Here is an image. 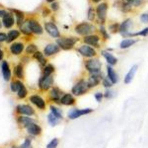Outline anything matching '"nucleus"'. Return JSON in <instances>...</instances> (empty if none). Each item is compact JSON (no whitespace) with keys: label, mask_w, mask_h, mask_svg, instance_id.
<instances>
[{"label":"nucleus","mask_w":148,"mask_h":148,"mask_svg":"<svg viewBox=\"0 0 148 148\" xmlns=\"http://www.w3.org/2000/svg\"><path fill=\"white\" fill-rule=\"evenodd\" d=\"M3 24L4 26L7 28H9L13 25L14 24V20L13 15L11 13H7L3 17V20H2Z\"/></svg>","instance_id":"obj_21"},{"label":"nucleus","mask_w":148,"mask_h":148,"mask_svg":"<svg viewBox=\"0 0 148 148\" xmlns=\"http://www.w3.org/2000/svg\"><path fill=\"white\" fill-rule=\"evenodd\" d=\"M128 35H131V36H146L147 35H148V27L145 28V29H142L140 31L137 32L136 33H134V34H128Z\"/></svg>","instance_id":"obj_37"},{"label":"nucleus","mask_w":148,"mask_h":148,"mask_svg":"<svg viewBox=\"0 0 148 148\" xmlns=\"http://www.w3.org/2000/svg\"><path fill=\"white\" fill-rule=\"evenodd\" d=\"M7 36L4 33H0V42H3L6 40Z\"/></svg>","instance_id":"obj_50"},{"label":"nucleus","mask_w":148,"mask_h":148,"mask_svg":"<svg viewBox=\"0 0 148 148\" xmlns=\"http://www.w3.org/2000/svg\"><path fill=\"white\" fill-rule=\"evenodd\" d=\"M61 91L59 88L57 87H54L52 88L50 93V97L53 101L55 102H57L60 100V95H61Z\"/></svg>","instance_id":"obj_25"},{"label":"nucleus","mask_w":148,"mask_h":148,"mask_svg":"<svg viewBox=\"0 0 148 148\" xmlns=\"http://www.w3.org/2000/svg\"><path fill=\"white\" fill-rule=\"evenodd\" d=\"M135 42H136V40L134 39H124L121 41L120 46L121 49H127V48H128L129 47H131Z\"/></svg>","instance_id":"obj_27"},{"label":"nucleus","mask_w":148,"mask_h":148,"mask_svg":"<svg viewBox=\"0 0 148 148\" xmlns=\"http://www.w3.org/2000/svg\"><path fill=\"white\" fill-rule=\"evenodd\" d=\"M102 55L103 56V57L105 58L106 61H107V62L111 66V65H114L116 64L117 62V59L114 57L112 54H110V53L103 50L101 52Z\"/></svg>","instance_id":"obj_18"},{"label":"nucleus","mask_w":148,"mask_h":148,"mask_svg":"<svg viewBox=\"0 0 148 148\" xmlns=\"http://www.w3.org/2000/svg\"><path fill=\"white\" fill-rule=\"evenodd\" d=\"M115 95V92L114 91L110 90V89H107L103 94V97L107 99H111L113 97H114Z\"/></svg>","instance_id":"obj_40"},{"label":"nucleus","mask_w":148,"mask_h":148,"mask_svg":"<svg viewBox=\"0 0 148 148\" xmlns=\"http://www.w3.org/2000/svg\"><path fill=\"white\" fill-rule=\"evenodd\" d=\"M53 83L52 76H43L39 82V86L40 89L46 90H48Z\"/></svg>","instance_id":"obj_7"},{"label":"nucleus","mask_w":148,"mask_h":148,"mask_svg":"<svg viewBox=\"0 0 148 148\" xmlns=\"http://www.w3.org/2000/svg\"><path fill=\"white\" fill-rule=\"evenodd\" d=\"M132 22L131 19L128 18L124 20L120 25V29L119 31L123 35H126L128 34V31L130 28L131 27Z\"/></svg>","instance_id":"obj_15"},{"label":"nucleus","mask_w":148,"mask_h":148,"mask_svg":"<svg viewBox=\"0 0 148 148\" xmlns=\"http://www.w3.org/2000/svg\"><path fill=\"white\" fill-rule=\"evenodd\" d=\"M104 78L103 74L101 72H97L95 73H92L91 75L88 78L87 82V84L89 88H92L97 85H98L101 80H103Z\"/></svg>","instance_id":"obj_5"},{"label":"nucleus","mask_w":148,"mask_h":148,"mask_svg":"<svg viewBox=\"0 0 148 148\" xmlns=\"http://www.w3.org/2000/svg\"><path fill=\"white\" fill-rule=\"evenodd\" d=\"M78 39L76 38H63L57 40L58 45L64 50L72 49Z\"/></svg>","instance_id":"obj_2"},{"label":"nucleus","mask_w":148,"mask_h":148,"mask_svg":"<svg viewBox=\"0 0 148 148\" xmlns=\"http://www.w3.org/2000/svg\"><path fill=\"white\" fill-rule=\"evenodd\" d=\"M28 25L29 27V30L36 34H42L43 32V29L41 25L35 20H30L28 23Z\"/></svg>","instance_id":"obj_11"},{"label":"nucleus","mask_w":148,"mask_h":148,"mask_svg":"<svg viewBox=\"0 0 148 148\" xmlns=\"http://www.w3.org/2000/svg\"><path fill=\"white\" fill-rule=\"evenodd\" d=\"M60 102L63 105H71L75 102V99L71 94H66L61 98Z\"/></svg>","instance_id":"obj_24"},{"label":"nucleus","mask_w":148,"mask_h":148,"mask_svg":"<svg viewBox=\"0 0 148 148\" xmlns=\"http://www.w3.org/2000/svg\"><path fill=\"white\" fill-rule=\"evenodd\" d=\"M22 84L23 83L20 81L17 80V81L13 82L10 84V88L12 91H13V92H16L17 91H18L19 88H20Z\"/></svg>","instance_id":"obj_34"},{"label":"nucleus","mask_w":148,"mask_h":148,"mask_svg":"<svg viewBox=\"0 0 148 148\" xmlns=\"http://www.w3.org/2000/svg\"><path fill=\"white\" fill-rule=\"evenodd\" d=\"M100 1H101V0H92V1L94 2H95V3H97V2H99Z\"/></svg>","instance_id":"obj_54"},{"label":"nucleus","mask_w":148,"mask_h":148,"mask_svg":"<svg viewBox=\"0 0 148 148\" xmlns=\"http://www.w3.org/2000/svg\"><path fill=\"white\" fill-rule=\"evenodd\" d=\"M99 40V38L97 35H88L84 38V42L86 43L95 47L98 46Z\"/></svg>","instance_id":"obj_19"},{"label":"nucleus","mask_w":148,"mask_h":148,"mask_svg":"<svg viewBox=\"0 0 148 148\" xmlns=\"http://www.w3.org/2000/svg\"><path fill=\"white\" fill-rule=\"evenodd\" d=\"M54 71V68L53 66H52L51 64H49L47 65L43 71V76H50L51 73H52Z\"/></svg>","instance_id":"obj_36"},{"label":"nucleus","mask_w":148,"mask_h":148,"mask_svg":"<svg viewBox=\"0 0 148 148\" xmlns=\"http://www.w3.org/2000/svg\"><path fill=\"white\" fill-rule=\"evenodd\" d=\"M21 148H32L31 145V140L27 139L21 146Z\"/></svg>","instance_id":"obj_46"},{"label":"nucleus","mask_w":148,"mask_h":148,"mask_svg":"<svg viewBox=\"0 0 148 148\" xmlns=\"http://www.w3.org/2000/svg\"><path fill=\"white\" fill-rule=\"evenodd\" d=\"M109 29L110 32L113 34L117 33L118 31H119L120 25L118 23H114L109 27Z\"/></svg>","instance_id":"obj_38"},{"label":"nucleus","mask_w":148,"mask_h":148,"mask_svg":"<svg viewBox=\"0 0 148 148\" xmlns=\"http://www.w3.org/2000/svg\"><path fill=\"white\" fill-rule=\"evenodd\" d=\"M102 84L105 88H109L113 84L108 77H104L102 80Z\"/></svg>","instance_id":"obj_41"},{"label":"nucleus","mask_w":148,"mask_h":148,"mask_svg":"<svg viewBox=\"0 0 148 148\" xmlns=\"http://www.w3.org/2000/svg\"><path fill=\"white\" fill-rule=\"evenodd\" d=\"M89 88L87 82L84 80H82L73 87L72 92L75 95L79 96L85 94Z\"/></svg>","instance_id":"obj_1"},{"label":"nucleus","mask_w":148,"mask_h":148,"mask_svg":"<svg viewBox=\"0 0 148 148\" xmlns=\"http://www.w3.org/2000/svg\"><path fill=\"white\" fill-rule=\"evenodd\" d=\"M17 94L20 98H24L27 95V90L25 87L23 85V84L21 85V86L19 88Z\"/></svg>","instance_id":"obj_35"},{"label":"nucleus","mask_w":148,"mask_h":148,"mask_svg":"<svg viewBox=\"0 0 148 148\" xmlns=\"http://www.w3.org/2000/svg\"><path fill=\"white\" fill-rule=\"evenodd\" d=\"M3 51L0 49V60H1L3 58Z\"/></svg>","instance_id":"obj_53"},{"label":"nucleus","mask_w":148,"mask_h":148,"mask_svg":"<svg viewBox=\"0 0 148 148\" xmlns=\"http://www.w3.org/2000/svg\"><path fill=\"white\" fill-rule=\"evenodd\" d=\"M107 73L108 77L110 80L113 84H115L118 82L119 76L110 65L107 66Z\"/></svg>","instance_id":"obj_17"},{"label":"nucleus","mask_w":148,"mask_h":148,"mask_svg":"<svg viewBox=\"0 0 148 148\" xmlns=\"http://www.w3.org/2000/svg\"><path fill=\"white\" fill-rule=\"evenodd\" d=\"M85 66L90 73H95L100 72L101 63L98 59H90L86 61Z\"/></svg>","instance_id":"obj_3"},{"label":"nucleus","mask_w":148,"mask_h":148,"mask_svg":"<svg viewBox=\"0 0 148 148\" xmlns=\"http://www.w3.org/2000/svg\"><path fill=\"white\" fill-rule=\"evenodd\" d=\"M100 31H101V34L103 35V38H105V39H108V38H109V35L108 34L107 32H106V30H105V28L103 26H101V28H100Z\"/></svg>","instance_id":"obj_48"},{"label":"nucleus","mask_w":148,"mask_h":148,"mask_svg":"<svg viewBox=\"0 0 148 148\" xmlns=\"http://www.w3.org/2000/svg\"><path fill=\"white\" fill-rule=\"evenodd\" d=\"M31 102L35 105L38 108L43 109L45 108V101L38 95H32L29 98Z\"/></svg>","instance_id":"obj_14"},{"label":"nucleus","mask_w":148,"mask_h":148,"mask_svg":"<svg viewBox=\"0 0 148 148\" xmlns=\"http://www.w3.org/2000/svg\"><path fill=\"white\" fill-rule=\"evenodd\" d=\"M19 35H20V32L18 31H16V30L10 31L7 35V38L6 40V42L10 43L12 42L13 40L17 39L19 36Z\"/></svg>","instance_id":"obj_26"},{"label":"nucleus","mask_w":148,"mask_h":148,"mask_svg":"<svg viewBox=\"0 0 148 148\" xmlns=\"http://www.w3.org/2000/svg\"><path fill=\"white\" fill-rule=\"evenodd\" d=\"M140 20L144 23H148V14L143 13L140 16Z\"/></svg>","instance_id":"obj_49"},{"label":"nucleus","mask_w":148,"mask_h":148,"mask_svg":"<svg viewBox=\"0 0 148 148\" xmlns=\"http://www.w3.org/2000/svg\"><path fill=\"white\" fill-rule=\"evenodd\" d=\"M75 30L79 35H86L92 33L94 30V27L87 23H82L78 24Z\"/></svg>","instance_id":"obj_4"},{"label":"nucleus","mask_w":148,"mask_h":148,"mask_svg":"<svg viewBox=\"0 0 148 148\" xmlns=\"http://www.w3.org/2000/svg\"><path fill=\"white\" fill-rule=\"evenodd\" d=\"M27 131L29 134L33 135H39L42 131L40 127L37 124L32 123L30 124L27 127Z\"/></svg>","instance_id":"obj_22"},{"label":"nucleus","mask_w":148,"mask_h":148,"mask_svg":"<svg viewBox=\"0 0 148 148\" xmlns=\"http://www.w3.org/2000/svg\"><path fill=\"white\" fill-rule=\"evenodd\" d=\"M7 13H7L5 10H0V17L3 18Z\"/></svg>","instance_id":"obj_52"},{"label":"nucleus","mask_w":148,"mask_h":148,"mask_svg":"<svg viewBox=\"0 0 148 148\" xmlns=\"http://www.w3.org/2000/svg\"><path fill=\"white\" fill-rule=\"evenodd\" d=\"M125 1L129 2L131 5H132L135 6H140L143 1V0H125Z\"/></svg>","instance_id":"obj_44"},{"label":"nucleus","mask_w":148,"mask_h":148,"mask_svg":"<svg viewBox=\"0 0 148 148\" xmlns=\"http://www.w3.org/2000/svg\"><path fill=\"white\" fill-rule=\"evenodd\" d=\"M58 140L57 138H54L52 139L47 145V148H56L58 145Z\"/></svg>","instance_id":"obj_43"},{"label":"nucleus","mask_w":148,"mask_h":148,"mask_svg":"<svg viewBox=\"0 0 148 148\" xmlns=\"http://www.w3.org/2000/svg\"><path fill=\"white\" fill-rule=\"evenodd\" d=\"M47 119H48V121L49 123L52 125V126H54L56 125L58 122V119L56 116H55L52 113H50L49 115H48V117H47Z\"/></svg>","instance_id":"obj_32"},{"label":"nucleus","mask_w":148,"mask_h":148,"mask_svg":"<svg viewBox=\"0 0 148 148\" xmlns=\"http://www.w3.org/2000/svg\"><path fill=\"white\" fill-rule=\"evenodd\" d=\"M94 97L96 99V101L98 102H100L103 98V94L100 92H97L95 95H94Z\"/></svg>","instance_id":"obj_47"},{"label":"nucleus","mask_w":148,"mask_h":148,"mask_svg":"<svg viewBox=\"0 0 148 148\" xmlns=\"http://www.w3.org/2000/svg\"><path fill=\"white\" fill-rule=\"evenodd\" d=\"M107 9L108 5L106 3H102L97 7L96 12L97 14V16L102 23L104 22L105 20Z\"/></svg>","instance_id":"obj_6"},{"label":"nucleus","mask_w":148,"mask_h":148,"mask_svg":"<svg viewBox=\"0 0 148 148\" xmlns=\"http://www.w3.org/2000/svg\"><path fill=\"white\" fill-rule=\"evenodd\" d=\"M37 47L34 45H29L27 46L26 48V52L28 53H35L36 51H37Z\"/></svg>","instance_id":"obj_42"},{"label":"nucleus","mask_w":148,"mask_h":148,"mask_svg":"<svg viewBox=\"0 0 148 148\" xmlns=\"http://www.w3.org/2000/svg\"><path fill=\"white\" fill-rule=\"evenodd\" d=\"M92 112V109L90 108L73 110L68 114V117L71 119H75L81 116L87 114Z\"/></svg>","instance_id":"obj_8"},{"label":"nucleus","mask_w":148,"mask_h":148,"mask_svg":"<svg viewBox=\"0 0 148 148\" xmlns=\"http://www.w3.org/2000/svg\"><path fill=\"white\" fill-rule=\"evenodd\" d=\"M34 58H36L42 65H45L46 63V60L45 58L40 51H36L34 54Z\"/></svg>","instance_id":"obj_30"},{"label":"nucleus","mask_w":148,"mask_h":148,"mask_svg":"<svg viewBox=\"0 0 148 148\" xmlns=\"http://www.w3.org/2000/svg\"><path fill=\"white\" fill-rule=\"evenodd\" d=\"M54 0H47V2H53Z\"/></svg>","instance_id":"obj_55"},{"label":"nucleus","mask_w":148,"mask_h":148,"mask_svg":"<svg viewBox=\"0 0 148 148\" xmlns=\"http://www.w3.org/2000/svg\"><path fill=\"white\" fill-rule=\"evenodd\" d=\"M45 29L46 31L51 36L56 38L60 36V32L55 24L52 23H47L45 24Z\"/></svg>","instance_id":"obj_12"},{"label":"nucleus","mask_w":148,"mask_h":148,"mask_svg":"<svg viewBox=\"0 0 148 148\" xmlns=\"http://www.w3.org/2000/svg\"><path fill=\"white\" fill-rule=\"evenodd\" d=\"M50 109H51V113L55 116H56L58 119H61L62 117V116L61 115V112L57 108H56V107H54L53 106H50Z\"/></svg>","instance_id":"obj_39"},{"label":"nucleus","mask_w":148,"mask_h":148,"mask_svg":"<svg viewBox=\"0 0 148 148\" xmlns=\"http://www.w3.org/2000/svg\"><path fill=\"white\" fill-rule=\"evenodd\" d=\"M14 73L18 78L22 79L23 77V69L21 65H18L15 67Z\"/></svg>","instance_id":"obj_33"},{"label":"nucleus","mask_w":148,"mask_h":148,"mask_svg":"<svg viewBox=\"0 0 148 148\" xmlns=\"http://www.w3.org/2000/svg\"><path fill=\"white\" fill-rule=\"evenodd\" d=\"M18 121L24 125V126L25 127H27L28 125H29L30 124L32 123H34V120L29 117H24V116H20L18 118Z\"/></svg>","instance_id":"obj_29"},{"label":"nucleus","mask_w":148,"mask_h":148,"mask_svg":"<svg viewBox=\"0 0 148 148\" xmlns=\"http://www.w3.org/2000/svg\"><path fill=\"white\" fill-rule=\"evenodd\" d=\"M1 27H2V24H1V22H0V28H1Z\"/></svg>","instance_id":"obj_56"},{"label":"nucleus","mask_w":148,"mask_h":148,"mask_svg":"<svg viewBox=\"0 0 148 148\" xmlns=\"http://www.w3.org/2000/svg\"><path fill=\"white\" fill-rule=\"evenodd\" d=\"M13 148H18V147H13ZM21 148V147H20Z\"/></svg>","instance_id":"obj_57"},{"label":"nucleus","mask_w":148,"mask_h":148,"mask_svg":"<svg viewBox=\"0 0 148 148\" xmlns=\"http://www.w3.org/2000/svg\"><path fill=\"white\" fill-rule=\"evenodd\" d=\"M17 112L20 114L25 115H32L34 113V109L28 105H18L16 108Z\"/></svg>","instance_id":"obj_10"},{"label":"nucleus","mask_w":148,"mask_h":148,"mask_svg":"<svg viewBox=\"0 0 148 148\" xmlns=\"http://www.w3.org/2000/svg\"><path fill=\"white\" fill-rule=\"evenodd\" d=\"M95 18V12L93 8H90L88 12V20L92 21Z\"/></svg>","instance_id":"obj_45"},{"label":"nucleus","mask_w":148,"mask_h":148,"mask_svg":"<svg viewBox=\"0 0 148 148\" xmlns=\"http://www.w3.org/2000/svg\"><path fill=\"white\" fill-rule=\"evenodd\" d=\"M119 6L121 10L124 13L128 12L131 9V5L125 0L122 1Z\"/></svg>","instance_id":"obj_28"},{"label":"nucleus","mask_w":148,"mask_h":148,"mask_svg":"<svg viewBox=\"0 0 148 148\" xmlns=\"http://www.w3.org/2000/svg\"><path fill=\"white\" fill-rule=\"evenodd\" d=\"M78 51L83 56L86 57H92L96 55V52L95 50L86 45L81 46L78 49Z\"/></svg>","instance_id":"obj_9"},{"label":"nucleus","mask_w":148,"mask_h":148,"mask_svg":"<svg viewBox=\"0 0 148 148\" xmlns=\"http://www.w3.org/2000/svg\"><path fill=\"white\" fill-rule=\"evenodd\" d=\"M24 49V46L21 43H14L12 44L10 47L11 52L14 54H20Z\"/></svg>","instance_id":"obj_23"},{"label":"nucleus","mask_w":148,"mask_h":148,"mask_svg":"<svg viewBox=\"0 0 148 148\" xmlns=\"http://www.w3.org/2000/svg\"><path fill=\"white\" fill-rule=\"evenodd\" d=\"M2 72L5 80L9 81L10 79L11 72L8 65V64L5 61H3L2 64Z\"/></svg>","instance_id":"obj_16"},{"label":"nucleus","mask_w":148,"mask_h":148,"mask_svg":"<svg viewBox=\"0 0 148 148\" xmlns=\"http://www.w3.org/2000/svg\"><path fill=\"white\" fill-rule=\"evenodd\" d=\"M14 12L15 13L16 16L17 17V23L18 25H21L23 23V21L24 19V14L22 12L14 9L13 10Z\"/></svg>","instance_id":"obj_31"},{"label":"nucleus","mask_w":148,"mask_h":148,"mask_svg":"<svg viewBox=\"0 0 148 148\" xmlns=\"http://www.w3.org/2000/svg\"><path fill=\"white\" fill-rule=\"evenodd\" d=\"M138 66L136 65H134L129 70L128 73L126 74L125 76L124 77V82L125 84H129L134 79V77L137 71Z\"/></svg>","instance_id":"obj_13"},{"label":"nucleus","mask_w":148,"mask_h":148,"mask_svg":"<svg viewBox=\"0 0 148 148\" xmlns=\"http://www.w3.org/2000/svg\"><path fill=\"white\" fill-rule=\"evenodd\" d=\"M51 6L52 9L53 10H54V11L58 10V4L57 3H56V2H54V3H52Z\"/></svg>","instance_id":"obj_51"},{"label":"nucleus","mask_w":148,"mask_h":148,"mask_svg":"<svg viewBox=\"0 0 148 148\" xmlns=\"http://www.w3.org/2000/svg\"><path fill=\"white\" fill-rule=\"evenodd\" d=\"M59 51V47L54 44L48 45L44 49V53L47 56H51Z\"/></svg>","instance_id":"obj_20"}]
</instances>
